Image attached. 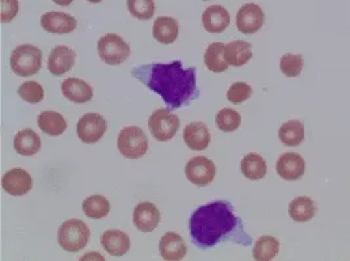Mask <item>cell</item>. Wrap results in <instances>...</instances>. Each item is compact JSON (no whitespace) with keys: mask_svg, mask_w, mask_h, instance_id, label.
<instances>
[{"mask_svg":"<svg viewBox=\"0 0 350 261\" xmlns=\"http://www.w3.org/2000/svg\"><path fill=\"white\" fill-rule=\"evenodd\" d=\"M130 74L159 95L172 111L187 107L198 98L196 67L184 68L181 61L135 66Z\"/></svg>","mask_w":350,"mask_h":261,"instance_id":"1","label":"cell"},{"mask_svg":"<svg viewBox=\"0 0 350 261\" xmlns=\"http://www.w3.org/2000/svg\"><path fill=\"white\" fill-rule=\"evenodd\" d=\"M241 229L240 219L228 201H214L197 208L189 219V231L194 245L208 249L228 239Z\"/></svg>","mask_w":350,"mask_h":261,"instance_id":"2","label":"cell"},{"mask_svg":"<svg viewBox=\"0 0 350 261\" xmlns=\"http://www.w3.org/2000/svg\"><path fill=\"white\" fill-rule=\"evenodd\" d=\"M91 232L81 219L64 221L58 230V243L66 252L75 253L81 251L90 242Z\"/></svg>","mask_w":350,"mask_h":261,"instance_id":"3","label":"cell"},{"mask_svg":"<svg viewBox=\"0 0 350 261\" xmlns=\"http://www.w3.org/2000/svg\"><path fill=\"white\" fill-rule=\"evenodd\" d=\"M10 65L17 77L36 75L42 66V51L33 45H20L12 51Z\"/></svg>","mask_w":350,"mask_h":261,"instance_id":"4","label":"cell"},{"mask_svg":"<svg viewBox=\"0 0 350 261\" xmlns=\"http://www.w3.org/2000/svg\"><path fill=\"white\" fill-rule=\"evenodd\" d=\"M97 53L104 64L109 66L122 65L131 54L128 42L116 33L103 36L97 42Z\"/></svg>","mask_w":350,"mask_h":261,"instance_id":"5","label":"cell"},{"mask_svg":"<svg viewBox=\"0 0 350 261\" xmlns=\"http://www.w3.org/2000/svg\"><path fill=\"white\" fill-rule=\"evenodd\" d=\"M117 148L126 159H139L148 150V138L138 126H128L117 137Z\"/></svg>","mask_w":350,"mask_h":261,"instance_id":"6","label":"cell"},{"mask_svg":"<svg viewBox=\"0 0 350 261\" xmlns=\"http://www.w3.org/2000/svg\"><path fill=\"white\" fill-rule=\"evenodd\" d=\"M148 129L159 142H168L180 129V118L170 109H157L148 118Z\"/></svg>","mask_w":350,"mask_h":261,"instance_id":"7","label":"cell"},{"mask_svg":"<svg viewBox=\"0 0 350 261\" xmlns=\"http://www.w3.org/2000/svg\"><path fill=\"white\" fill-rule=\"evenodd\" d=\"M108 130V124L105 118L98 113H87L81 115L78 125H77V134L80 141L87 145L97 143Z\"/></svg>","mask_w":350,"mask_h":261,"instance_id":"8","label":"cell"},{"mask_svg":"<svg viewBox=\"0 0 350 261\" xmlns=\"http://www.w3.org/2000/svg\"><path fill=\"white\" fill-rule=\"evenodd\" d=\"M217 175V167L206 156H194L185 165V176L197 187L211 184Z\"/></svg>","mask_w":350,"mask_h":261,"instance_id":"9","label":"cell"},{"mask_svg":"<svg viewBox=\"0 0 350 261\" xmlns=\"http://www.w3.org/2000/svg\"><path fill=\"white\" fill-rule=\"evenodd\" d=\"M265 21V14L260 5L248 3L240 7L237 14V28L243 34H255L258 32Z\"/></svg>","mask_w":350,"mask_h":261,"instance_id":"10","label":"cell"},{"mask_svg":"<svg viewBox=\"0 0 350 261\" xmlns=\"http://www.w3.org/2000/svg\"><path fill=\"white\" fill-rule=\"evenodd\" d=\"M1 187L11 196H25L32 191V176L25 169L14 168L3 175Z\"/></svg>","mask_w":350,"mask_h":261,"instance_id":"11","label":"cell"},{"mask_svg":"<svg viewBox=\"0 0 350 261\" xmlns=\"http://www.w3.org/2000/svg\"><path fill=\"white\" fill-rule=\"evenodd\" d=\"M77 61V53L68 46H57L50 51L48 59V70L54 77H62L67 74Z\"/></svg>","mask_w":350,"mask_h":261,"instance_id":"12","label":"cell"},{"mask_svg":"<svg viewBox=\"0 0 350 261\" xmlns=\"http://www.w3.org/2000/svg\"><path fill=\"white\" fill-rule=\"evenodd\" d=\"M275 171L281 179L297 181L304 175L306 163L299 154L287 152L278 158L275 164Z\"/></svg>","mask_w":350,"mask_h":261,"instance_id":"13","label":"cell"},{"mask_svg":"<svg viewBox=\"0 0 350 261\" xmlns=\"http://www.w3.org/2000/svg\"><path fill=\"white\" fill-rule=\"evenodd\" d=\"M78 23L75 17L64 14V12H57V11H50L41 16V27L44 31H46L51 34H68L75 31Z\"/></svg>","mask_w":350,"mask_h":261,"instance_id":"14","label":"cell"},{"mask_svg":"<svg viewBox=\"0 0 350 261\" xmlns=\"http://www.w3.org/2000/svg\"><path fill=\"white\" fill-rule=\"evenodd\" d=\"M133 221L135 228L141 232H151L159 225V209L152 202H148V201L141 202L134 209Z\"/></svg>","mask_w":350,"mask_h":261,"instance_id":"15","label":"cell"},{"mask_svg":"<svg viewBox=\"0 0 350 261\" xmlns=\"http://www.w3.org/2000/svg\"><path fill=\"white\" fill-rule=\"evenodd\" d=\"M159 252L160 256L164 260H181L187 255L188 247L181 235L170 231V232L164 234L160 239Z\"/></svg>","mask_w":350,"mask_h":261,"instance_id":"16","label":"cell"},{"mask_svg":"<svg viewBox=\"0 0 350 261\" xmlns=\"http://www.w3.org/2000/svg\"><path fill=\"white\" fill-rule=\"evenodd\" d=\"M64 98L75 104H85L94 98L92 87L78 78H67L61 84Z\"/></svg>","mask_w":350,"mask_h":261,"instance_id":"17","label":"cell"},{"mask_svg":"<svg viewBox=\"0 0 350 261\" xmlns=\"http://www.w3.org/2000/svg\"><path fill=\"white\" fill-rule=\"evenodd\" d=\"M183 138L185 145L193 151L206 150L211 141V135L206 125L200 121L188 124L183 133Z\"/></svg>","mask_w":350,"mask_h":261,"instance_id":"18","label":"cell"},{"mask_svg":"<svg viewBox=\"0 0 350 261\" xmlns=\"http://www.w3.org/2000/svg\"><path fill=\"white\" fill-rule=\"evenodd\" d=\"M103 248L111 256H124L130 249V238L121 230H107L101 235Z\"/></svg>","mask_w":350,"mask_h":261,"instance_id":"19","label":"cell"},{"mask_svg":"<svg viewBox=\"0 0 350 261\" xmlns=\"http://www.w3.org/2000/svg\"><path fill=\"white\" fill-rule=\"evenodd\" d=\"M202 25L208 33H222L230 25V14L222 5H210L202 14Z\"/></svg>","mask_w":350,"mask_h":261,"instance_id":"20","label":"cell"},{"mask_svg":"<svg viewBox=\"0 0 350 261\" xmlns=\"http://www.w3.org/2000/svg\"><path fill=\"white\" fill-rule=\"evenodd\" d=\"M223 58L228 64V66L241 67V66L248 64L250 59L252 58V46H251V44H248L243 40L232 41V42L224 45Z\"/></svg>","mask_w":350,"mask_h":261,"instance_id":"21","label":"cell"},{"mask_svg":"<svg viewBox=\"0 0 350 261\" xmlns=\"http://www.w3.org/2000/svg\"><path fill=\"white\" fill-rule=\"evenodd\" d=\"M154 38L161 45H171L178 37V23L172 17L160 16L152 28Z\"/></svg>","mask_w":350,"mask_h":261,"instance_id":"22","label":"cell"},{"mask_svg":"<svg viewBox=\"0 0 350 261\" xmlns=\"http://www.w3.org/2000/svg\"><path fill=\"white\" fill-rule=\"evenodd\" d=\"M14 147L21 156H33L41 148V138L32 129H24L18 131L14 139Z\"/></svg>","mask_w":350,"mask_h":261,"instance_id":"23","label":"cell"},{"mask_svg":"<svg viewBox=\"0 0 350 261\" xmlns=\"http://www.w3.org/2000/svg\"><path fill=\"white\" fill-rule=\"evenodd\" d=\"M288 214L295 222H308L317 214V204L310 197H297L288 205Z\"/></svg>","mask_w":350,"mask_h":261,"instance_id":"24","label":"cell"},{"mask_svg":"<svg viewBox=\"0 0 350 261\" xmlns=\"http://www.w3.org/2000/svg\"><path fill=\"white\" fill-rule=\"evenodd\" d=\"M240 169L247 179L257 181V180L264 179L268 171V165L261 155L252 152V154H247L241 159Z\"/></svg>","mask_w":350,"mask_h":261,"instance_id":"25","label":"cell"},{"mask_svg":"<svg viewBox=\"0 0 350 261\" xmlns=\"http://www.w3.org/2000/svg\"><path fill=\"white\" fill-rule=\"evenodd\" d=\"M37 124L41 131L51 137L62 135L67 129V122L64 115L54 111H46L40 113L37 118Z\"/></svg>","mask_w":350,"mask_h":261,"instance_id":"26","label":"cell"},{"mask_svg":"<svg viewBox=\"0 0 350 261\" xmlns=\"http://www.w3.org/2000/svg\"><path fill=\"white\" fill-rule=\"evenodd\" d=\"M278 137L285 146H298L304 139V126L298 120H290L280 128Z\"/></svg>","mask_w":350,"mask_h":261,"instance_id":"27","label":"cell"},{"mask_svg":"<svg viewBox=\"0 0 350 261\" xmlns=\"http://www.w3.org/2000/svg\"><path fill=\"white\" fill-rule=\"evenodd\" d=\"M83 212L92 219H101L111 212V204L104 196L95 195L83 201Z\"/></svg>","mask_w":350,"mask_h":261,"instance_id":"28","label":"cell"},{"mask_svg":"<svg viewBox=\"0 0 350 261\" xmlns=\"http://www.w3.org/2000/svg\"><path fill=\"white\" fill-rule=\"evenodd\" d=\"M223 50H224V44L222 42H213L208 45L206 51H205V65L211 72L219 74L224 72L228 68V64L223 58Z\"/></svg>","mask_w":350,"mask_h":261,"instance_id":"29","label":"cell"},{"mask_svg":"<svg viewBox=\"0 0 350 261\" xmlns=\"http://www.w3.org/2000/svg\"><path fill=\"white\" fill-rule=\"evenodd\" d=\"M280 252V242L273 236H261L254 248V259L258 261L273 260Z\"/></svg>","mask_w":350,"mask_h":261,"instance_id":"30","label":"cell"},{"mask_svg":"<svg viewBox=\"0 0 350 261\" xmlns=\"http://www.w3.org/2000/svg\"><path fill=\"white\" fill-rule=\"evenodd\" d=\"M215 122H217V126L219 130L224 131V133H232V131L239 129L241 117H240L239 112H237L235 109L224 108L215 117Z\"/></svg>","mask_w":350,"mask_h":261,"instance_id":"31","label":"cell"},{"mask_svg":"<svg viewBox=\"0 0 350 261\" xmlns=\"http://www.w3.org/2000/svg\"><path fill=\"white\" fill-rule=\"evenodd\" d=\"M303 64H304V61H303L301 54L287 53L281 57L280 68H281L282 74L287 78H297L302 74Z\"/></svg>","mask_w":350,"mask_h":261,"instance_id":"32","label":"cell"},{"mask_svg":"<svg viewBox=\"0 0 350 261\" xmlns=\"http://www.w3.org/2000/svg\"><path fill=\"white\" fill-rule=\"evenodd\" d=\"M128 10L131 16L147 21L155 14L154 0H128Z\"/></svg>","mask_w":350,"mask_h":261,"instance_id":"33","label":"cell"},{"mask_svg":"<svg viewBox=\"0 0 350 261\" xmlns=\"http://www.w3.org/2000/svg\"><path fill=\"white\" fill-rule=\"evenodd\" d=\"M17 94L25 102H29V104H38L44 100V96H45L42 85L34 81L23 83L18 87Z\"/></svg>","mask_w":350,"mask_h":261,"instance_id":"34","label":"cell"},{"mask_svg":"<svg viewBox=\"0 0 350 261\" xmlns=\"http://www.w3.org/2000/svg\"><path fill=\"white\" fill-rule=\"evenodd\" d=\"M254 94L250 84L245 82H237L231 84V87L227 91V100L232 104H241L251 98Z\"/></svg>","mask_w":350,"mask_h":261,"instance_id":"35","label":"cell"},{"mask_svg":"<svg viewBox=\"0 0 350 261\" xmlns=\"http://www.w3.org/2000/svg\"><path fill=\"white\" fill-rule=\"evenodd\" d=\"M18 14V0H0L1 23L12 21Z\"/></svg>","mask_w":350,"mask_h":261,"instance_id":"36","label":"cell"},{"mask_svg":"<svg viewBox=\"0 0 350 261\" xmlns=\"http://www.w3.org/2000/svg\"><path fill=\"white\" fill-rule=\"evenodd\" d=\"M55 4H58V5H61V7H67V5H70V4H72V1L74 0H53Z\"/></svg>","mask_w":350,"mask_h":261,"instance_id":"37","label":"cell"},{"mask_svg":"<svg viewBox=\"0 0 350 261\" xmlns=\"http://www.w3.org/2000/svg\"><path fill=\"white\" fill-rule=\"evenodd\" d=\"M90 3H94V4H97V3H101L103 0H88Z\"/></svg>","mask_w":350,"mask_h":261,"instance_id":"38","label":"cell"},{"mask_svg":"<svg viewBox=\"0 0 350 261\" xmlns=\"http://www.w3.org/2000/svg\"><path fill=\"white\" fill-rule=\"evenodd\" d=\"M204 1H208V0H204Z\"/></svg>","mask_w":350,"mask_h":261,"instance_id":"39","label":"cell"}]
</instances>
